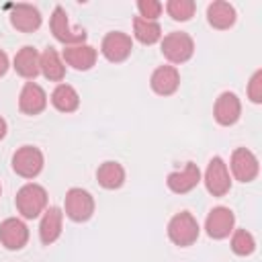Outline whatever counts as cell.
<instances>
[{"instance_id":"277c9868","label":"cell","mask_w":262,"mask_h":262,"mask_svg":"<svg viewBox=\"0 0 262 262\" xmlns=\"http://www.w3.org/2000/svg\"><path fill=\"white\" fill-rule=\"evenodd\" d=\"M63 213L76 223H84L94 215V199L84 188H70L63 201Z\"/></svg>"},{"instance_id":"f1b7e54d","label":"cell","mask_w":262,"mask_h":262,"mask_svg":"<svg viewBox=\"0 0 262 262\" xmlns=\"http://www.w3.org/2000/svg\"><path fill=\"white\" fill-rule=\"evenodd\" d=\"M8 68H10V61H8V55H6V53H4L2 49H0V78H2V76H4L6 72H8Z\"/></svg>"},{"instance_id":"3957f363","label":"cell","mask_w":262,"mask_h":262,"mask_svg":"<svg viewBox=\"0 0 262 262\" xmlns=\"http://www.w3.org/2000/svg\"><path fill=\"white\" fill-rule=\"evenodd\" d=\"M162 53L170 63H184L194 53V41L184 31H172L162 39Z\"/></svg>"},{"instance_id":"5bb4252c","label":"cell","mask_w":262,"mask_h":262,"mask_svg":"<svg viewBox=\"0 0 262 262\" xmlns=\"http://www.w3.org/2000/svg\"><path fill=\"white\" fill-rule=\"evenodd\" d=\"M10 25L20 33H33L41 27V12L33 4H14L10 6Z\"/></svg>"},{"instance_id":"83f0119b","label":"cell","mask_w":262,"mask_h":262,"mask_svg":"<svg viewBox=\"0 0 262 262\" xmlns=\"http://www.w3.org/2000/svg\"><path fill=\"white\" fill-rule=\"evenodd\" d=\"M248 98H250L254 104H260V102H262V70H256L254 76L250 78V84H248Z\"/></svg>"},{"instance_id":"7c38bea8","label":"cell","mask_w":262,"mask_h":262,"mask_svg":"<svg viewBox=\"0 0 262 262\" xmlns=\"http://www.w3.org/2000/svg\"><path fill=\"white\" fill-rule=\"evenodd\" d=\"M201 182V170L194 162H186V166L182 170L170 172L166 178V184L172 192L176 194H186L192 188H196V184Z\"/></svg>"},{"instance_id":"9c48e42d","label":"cell","mask_w":262,"mask_h":262,"mask_svg":"<svg viewBox=\"0 0 262 262\" xmlns=\"http://www.w3.org/2000/svg\"><path fill=\"white\" fill-rule=\"evenodd\" d=\"M235 225V215L229 207H213L205 219V229L207 235L213 239H225L233 231Z\"/></svg>"},{"instance_id":"7402d4cb","label":"cell","mask_w":262,"mask_h":262,"mask_svg":"<svg viewBox=\"0 0 262 262\" xmlns=\"http://www.w3.org/2000/svg\"><path fill=\"white\" fill-rule=\"evenodd\" d=\"M39 68H41V74L49 80V82H61L63 76H66V63L61 61L59 53L53 49V47H47L41 57H39Z\"/></svg>"},{"instance_id":"52a82bcc","label":"cell","mask_w":262,"mask_h":262,"mask_svg":"<svg viewBox=\"0 0 262 262\" xmlns=\"http://www.w3.org/2000/svg\"><path fill=\"white\" fill-rule=\"evenodd\" d=\"M207 190L213 194V196H225L231 188V178H229V170H227V164L215 156L209 160V166L205 170V178H203Z\"/></svg>"},{"instance_id":"44dd1931","label":"cell","mask_w":262,"mask_h":262,"mask_svg":"<svg viewBox=\"0 0 262 262\" xmlns=\"http://www.w3.org/2000/svg\"><path fill=\"white\" fill-rule=\"evenodd\" d=\"M96 180L102 188L106 190H115V188H121L123 182H125V168L119 164V162H102L96 170Z\"/></svg>"},{"instance_id":"603a6c76","label":"cell","mask_w":262,"mask_h":262,"mask_svg":"<svg viewBox=\"0 0 262 262\" xmlns=\"http://www.w3.org/2000/svg\"><path fill=\"white\" fill-rule=\"evenodd\" d=\"M51 104L59 113H74L80 106V96L74 86L70 84H57L51 92Z\"/></svg>"},{"instance_id":"30bf717a","label":"cell","mask_w":262,"mask_h":262,"mask_svg":"<svg viewBox=\"0 0 262 262\" xmlns=\"http://www.w3.org/2000/svg\"><path fill=\"white\" fill-rule=\"evenodd\" d=\"M229 168H231V174L235 176V180H239V182H252L260 172L258 158L246 147L233 149Z\"/></svg>"},{"instance_id":"f546056e","label":"cell","mask_w":262,"mask_h":262,"mask_svg":"<svg viewBox=\"0 0 262 262\" xmlns=\"http://www.w3.org/2000/svg\"><path fill=\"white\" fill-rule=\"evenodd\" d=\"M6 131H8V125H6V121L0 117V141L6 137Z\"/></svg>"},{"instance_id":"e0dca14e","label":"cell","mask_w":262,"mask_h":262,"mask_svg":"<svg viewBox=\"0 0 262 262\" xmlns=\"http://www.w3.org/2000/svg\"><path fill=\"white\" fill-rule=\"evenodd\" d=\"M61 55H63V63H68L70 68H74L78 72H86L96 63L98 51L88 43H80V45L66 47Z\"/></svg>"},{"instance_id":"4316f807","label":"cell","mask_w":262,"mask_h":262,"mask_svg":"<svg viewBox=\"0 0 262 262\" xmlns=\"http://www.w3.org/2000/svg\"><path fill=\"white\" fill-rule=\"evenodd\" d=\"M137 10H139L141 18L156 20L162 14V2H158V0H139L137 2Z\"/></svg>"},{"instance_id":"6da1fadb","label":"cell","mask_w":262,"mask_h":262,"mask_svg":"<svg viewBox=\"0 0 262 262\" xmlns=\"http://www.w3.org/2000/svg\"><path fill=\"white\" fill-rule=\"evenodd\" d=\"M14 203L25 219H37L47 209V190L37 182H29L18 188Z\"/></svg>"},{"instance_id":"2e32d148","label":"cell","mask_w":262,"mask_h":262,"mask_svg":"<svg viewBox=\"0 0 262 262\" xmlns=\"http://www.w3.org/2000/svg\"><path fill=\"white\" fill-rule=\"evenodd\" d=\"M149 86L160 96H170L180 86V72L174 66H160L149 78Z\"/></svg>"},{"instance_id":"d4e9b609","label":"cell","mask_w":262,"mask_h":262,"mask_svg":"<svg viewBox=\"0 0 262 262\" xmlns=\"http://www.w3.org/2000/svg\"><path fill=\"white\" fill-rule=\"evenodd\" d=\"M256 250V239L246 229H233L231 231V252L237 256H250Z\"/></svg>"},{"instance_id":"9a60e30c","label":"cell","mask_w":262,"mask_h":262,"mask_svg":"<svg viewBox=\"0 0 262 262\" xmlns=\"http://www.w3.org/2000/svg\"><path fill=\"white\" fill-rule=\"evenodd\" d=\"M47 106V94L37 82H27L18 94V108L25 115H39Z\"/></svg>"},{"instance_id":"5b68a950","label":"cell","mask_w":262,"mask_h":262,"mask_svg":"<svg viewBox=\"0 0 262 262\" xmlns=\"http://www.w3.org/2000/svg\"><path fill=\"white\" fill-rule=\"evenodd\" d=\"M49 27H51L53 37H55L59 43H63L66 47H70V45H80V43L86 41V31L80 29V27H72L70 20H68L66 10H63L61 6H55V8H53Z\"/></svg>"},{"instance_id":"484cf974","label":"cell","mask_w":262,"mask_h":262,"mask_svg":"<svg viewBox=\"0 0 262 262\" xmlns=\"http://www.w3.org/2000/svg\"><path fill=\"white\" fill-rule=\"evenodd\" d=\"M194 10H196V4L192 0H168L166 4V12L172 16V20H178V23L190 20L194 16Z\"/></svg>"},{"instance_id":"cb8c5ba5","label":"cell","mask_w":262,"mask_h":262,"mask_svg":"<svg viewBox=\"0 0 262 262\" xmlns=\"http://www.w3.org/2000/svg\"><path fill=\"white\" fill-rule=\"evenodd\" d=\"M133 37L143 45H154L162 39V27L158 20H145L141 16L133 18Z\"/></svg>"},{"instance_id":"8992f818","label":"cell","mask_w":262,"mask_h":262,"mask_svg":"<svg viewBox=\"0 0 262 262\" xmlns=\"http://www.w3.org/2000/svg\"><path fill=\"white\" fill-rule=\"evenodd\" d=\"M45 164L43 151L35 145H23L12 156V170L23 178H35L41 174Z\"/></svg>"},{"instance_id":"d6986e66","label":"cell","mask_w":262,"mask_h":262,"mask_svg":"<svg viewBox=\"0 0 262 262\" xmlns=\"http://www.w3.org/2000/svg\"><path fill=\"white\" fill-rule=\"evenodd\" d=\"M61 223H63V211L59 207H47L43 211L41 223H39V237L45 246L57 242V237L61 235Z\"/></svg>"},{"instance_id":"ac0fdd59","label":"cell","mask_w":262,"mask_h":262,"mask_svg":"<svg viewBox=\"0 0 262 262\" xmlns=\"http://www.w3.org/2000/svg\"><path fill=\"white\" fill-rule=\"evenodd\" d=\"M39 57H41V53H39L35 47L25 45V47H20V49L16 51L14 61H12V68H14V72H16L18 76H23V78H27V80L33 82V80L41 74Z\"/></svg>"},{"instance_id":"8fae6325","label":"cell","mask_w":262,"mask_h":262,"mask_svg":"<svg viewBox=\"0 0 262 262\" xmlns=\"http://www.w3.org/2000/svg\"><path fill=\"white\" fill-rule=\"evenodd\" d=\"M29 242V227L16 217H8L0 223V244L6 250H23Z\"/></svg>"},{"instance_id":"4fadbf2b","label":"cell","mask_w":262,"mask_h":262,"mask_svg":"<svg viewBox=\"0 0 262 262\" xmlns=\"http://www.w3.org/2000/svg\"><path fill=\"white\" fill-rule=\"evenodd\" d=\"M242 115V102L237 98V94L233 92H221L219 98L215 100V106H213V117L219 125L223 127H229L233 123H237Z\"/></svg>"},{"instance_id":"4dcf8cb0","label":"cell","mask_w":262,"mask_h":262,"mask_svg":"<svg viewBox=\"0 0 262 262\" xmlns=\"http://www.w3.org/2000/svg\"><path fill=\"white\" fill-rule=\"evenodd\" d=\"M0 192H2V186H0Z\"/></svg>"},{"instance_id":"7a4b0ae2","label":"cell","mask_w":262,"mask_h":262,"mask_svg":"<svg viewBox=\"0 0 262 262\" xmlns=\"http://www.w3.org/2000/svg\"><path fill=\"white\" fill-rule=\"evenodd\" d=\"M199 233H201V227H199V221L194 219L192 213L188 211H180L176 213L170 223H168V237L172 244L180 246V248H188L192 246L196 239H199Z\"/></svg>"},{"instance_id":"ba28073f","label":"cell","mask_w":262,"mask_h":262,"mask_svg":"<svg viewBox=\"0 0 262 262\" xmlns=\"http://www.w3.org/2000/svg\"><path fill=\"white\" fill-rule=\"evenodd\" d=\"M100 51H102V55H104L108 61L121 63V61H125V59L131 55V51H133V41H131V37H129L127 33H123V31H111V33H106V35L102 37Z\"/></svg>"},{"instance_id":"ffe728a7","label":"cell","mask_w":262,"mask_h":262,"mask_svg":"<svg viewBox=\"0 0 262 262\" xmlns=\"http://www.w3.org/2000/svg\"><path fill=\"white\" fill-rule=\"evenodd\" d=\"M207 20L213 29L225 31V29L233 27V23H235V8L229 2H223V0L211 2L207 6Z\"/></svg>"}]
</instances>
